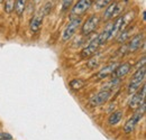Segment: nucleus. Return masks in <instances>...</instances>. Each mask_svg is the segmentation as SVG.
Returning <instances> with one entry per match:
<instances>
[{
  "label": "nucleus",
  "mask_w": 146,
  "mask_h": 140,
  "mask_svg": "<svg viewBox=\"0 0 146 140\" xmlns=\"http://www.w3.org/2000/svg\"><path fill=\"white\" fill-rule=\"evenodd\" d=\"M145 75H146L145 66L137 69L136 73L133 75V77H131V80H130V83H129V85H128V93H129V94H134L135 92H137L138 88H141V85L144 84Z\"/></svg>",
  "instance_id": "f257e3e1"
},
{
  "label": "nucleus",
  "mask_w": 146,
  "mask_h": 140,
  "mask_svg": "<svg viewBox=\"0 0 146 140\" xmlns=\"http://www.w3.org/2000/svg\"><path fill=\"white\" fill-rule=\"evenodd\" d=\"M143 44H144V35L143 34H137V35H135L130 39V42L128 43L127 45H124L121 47L120 52H123V54L136 52L143 46Z\"/></svg>",
  "instance_id": "f03ea898"
},
{
  "label": "nucleus",
  "mask_w": 146,
  "mask_h": 140,
  "mask_svg": "<svg viewBox=\"0 0 146 140\" xmlns=\"http://www.w3.org/2000/svg\"><path fill=\"white\" fill-rule=\"evenodd\" d=\"M81 21H82V19L79 16L76 18H72L71 19V21L69 22V25L65 27V29L62 33V40L63 42H68V40H70L72 38L74 34H75V32H76V29L80 27Z\"/></svg>",
  "instance_id": "7ed1b4c3"
},
{
  "label": "nucleus",
  "mask_w": 146,
  "mask_h": 140,
  "mask_svg": "<svg viewBox=\"0 0 146 140\" xmlns=\"http://www.w3.org/2000/svg\"><path fill=\"white\" fill-rule=\"evenodd\" d=\"M99 22H100V18L98 17V16H96V15L90 16L87 19V21L83 24V26L81 27V34L87 36L90 35L91 33H93L97 29Z\"/></svg>",
  "instance_id": "20e7f679"
},
{
  "label": "nucleus",
  "mask_w": 146,
  "mask_h": 140,
  "mask_svg": "<svg viewBox=\"0 0 146 140\" xmlns=\"http://www.w3.org/2000/svg\"><path fill=\"white\" fill-rule=\"evenodd\" d=\"M145 93H146V87L145 84L142 85V90L139 92H135L133 96L128 101V106L133 110H136L139 105L145 101Z\"/></svg>",
  "instance_id": "39448f33"
},
{
  "label": "nucleus",
  "mask_w": 146,
  "mask_h": 140,
  "mask_svg": "<svg viewBox=\"0 0 146 140\" xmlns=\"http://www.w3.org/2000/svg\"><path fill=\"white\" fill-rule=\"evenodd\" d=\"M111 96V90H101L99 93H97L89 102L91 106H98L104 103H106Z\"/></svg>",
  "instance_id": "423d86ee"
},
{
  "label": "nucleus",
  "mask_w": 146,
  "mask_h": 140,
  "mask_svg": "<svg viewBox=\"0 0 146 140\" xmlns=\"http://www.w3.org/2000/svg\"><path fill=\"white\" fill-rule=\"evenodd\" d=\"M99 46H100V44H99V40H98V35H96V37H93L89 42V44L81 51V57H83V58L91 57L92 55H94L97 53Z\"/></svg>",
  "instance_id": "0eeeda50"
},
{
  "label": "nucleus",
  "mask_w": 146,
  "mask_h": 140,
  "mask_svg": "<svg viewBox=\"0 0 146 140\" xmlns=\"http://www.w3.org/2000/svg\"><path fill=\"white\" fill-rule=\"evenodd\" d=\"M91 6L92 0H79L72 8L71 14H72L73 16H80V15L84 14L88 9H90Z\"/></svg>",
  "instance_id": "6e6552de"
},
{
  "label": "nucleus",
  "mask_w": 146,
  "mask_h": 140,
  "mask_svg": "<svg viewBox=\"0 0 146 140\" xmlns=\"http://www.w3.org/2000/svg\"><path fill=\"white\" fill-rule=\"evenodd\" d=\"M118 65H119V64H118L117 62H113V63H111V64H109V65L102 67L101 70L98 72V74H97V79H98V80H105L106 77H108L109 75H111V74L115 72V70L117 69Z\"/></svg>",
  "instance_id": "1a4fd4ad"
},
{
  "label": "nucleus",
  "mask_w": 146,
  "mask_h": 140,
  "mask_svg": "<svg viewBox=\"0 0 146 140\" xmlns=\"http://www.w3.org/2000/svg\"><path fill=\"white\" fill-rule=\"evenodd\" d=\"M130 70H131V65L129 63H127V62H125L123 64H119L112 74L115 75L116 79H120L121 80L123 77H125L128 73L130 72Z\"/></svg>",
  "instance_id": "9d476101"
},
{
  "label": "nucleus",
  "mask_w": 146,
  "mask_h": 140,
  "mask_svg": "<svg viewBox=\"0 0 146 140\" xmlns=\"http://www.w3.org/2000/svg\"><path fill=\"white\" fill-rule=\"evenodd\" d=\"M136 16V11L135 10H129L125 15L121 16V26H120V32L125 30L127 28V26L134 20V18Z\"/></svg>",
  "instance_id": "9b49d317"
},
{
  "label": "nucleus",
  "mask_w": 146,
  "mask_h": 140,
  "mask_svg": "<svg viewBox=\"0 0 146 140\" xmlns=\"http://www.w3.org/2000/svg\"><path fill=\"white\" fill-rule=\"evenodd\" d=\"M111 28H112V22H109V24L105 27V29L102 30V33H101L100 35H98V40H99V44H100V45H104V44L110 38Z\"/></svg>",
  "instance_id": "f8f14e48"
},
{
  "label": "nucleus",
  "mask_w": 146,
  "mask_h": 140,
  "mask_svg": "<svg viewBox=\"0 0 146 140\" xmlns=\"http://www.w3.org/2000/svg\"><path fill=\"white\" fill-rule=\"evenodd\" d=\"M42 24H43V17L39 16V15H36L31 19V22H29V28L33 33H36L42 27Z\"/></svg>",
  "instance_id": "ddd939ff"
},
{
  "label": "nucleus",
  "mask_w": 146,
  "mask_h": 140,
  "mask_svg": "<svg viewBox=\"0 0 146 140\" xmlns=\"http://www.w3.org/2000/svg\"><path fill=\"white\" fill-rule=\"evenodd\" d=\"M123 118V111L120 110H117V111H113L111 114H110L109 119H108V123L110 125H115L119 122Z\"/></svg>",
  "instance_id": "4468645a"
},
{
  "label": "nucleus",
  "mask_w": 146,
  "mask_h": 140,
  "mask_svg": "<svg viewBox=\"0 0 146 140\" xmlns=\"http://www.w3.org/2000/svg\"><path fill=\"white\" fill-rule=\"evenodd\" d=\"M115 11H116V2H110L109 5L106 7L105 14H104V18L106 20H108L110 18L115 17Z\"/></svg>",
  "instance_id": "2eb2a0df"
},
{
  "label": "nucleus",
  "mask_w": 146,
  "mask_h": 140,
  "mask_svg": "<svg viewBox=\"0 0 146 140\" xmlns=\"http://www.w3.org/2000/svg\"><path fill=\"white\" fill-rule=\"evenodd\" d=\"M69 85L73 91H79V90H81L82 88L86 87V81L82 80V79H74L69 83Z\"/></svg>",
  "instance_id": "dca6fc26"
},
{
  "label": "nucleus",
  "mask_w": 146,
  "mask_h": 140,
  "mask_svg": "<svg viewBox=\"0 0 146 140\" xmlns=\"http://www.w3.org/2000/svg\"><path fill=\"white\" fill-rule=\"evenodd\" d=\"M137 123H138V121H137L134 117H131L127 122L125 123V125H124V132H125V133H130V132L135 129V127H136Z\"/></svg>",
  "instance_id": "f3484780"
},
{
  "label": "nucleus",
  "mask_w": 146,
  "mask_h": 140,
  "mask_svg": "<svg viewBox=\"0 0 146 140\" xmlns=\"http://www.w3.org/2000/svg\"><path fill=\"white\" fill-rule=\"evenodd\" d=\"M25 9H26V0H16L15 8H14V10L16 11V14L18 16H21L24 14Z\"/></svg>",
  "instance_id": "a211bd4d"
},
{
  "label": "nucleus",
  "mask_w": 146,
  "mask_h": 140,
  "mask_svg": "<svg viewBox=\"0 0 146 140\" xmlns=\"http://www.w3.org/2000/svg\"><path fill=\"white\" fill-rule=\"evenodd\" d=\"M131 34H133V28H129V29L123 30V33L117 37V43H119V44H124L127 39H129V37H130Z\"/></svg>",
  "instance_id": "6ab92c4d"
},
{
  "label": "nucleus",
  "mask_w": 146,
  "mask_h": 140,
  "mask_svg": "<svg viewBox=\"0 0 146 140\" xmlns=\"http://www.w3.org/2000/svg\"><path fill=\"white\" fill-rule=\"evenodd\" d=\"M99 58H100V54L99 53H96L94 55H92L91 58L89 59V62L87 63L88 67L91 69V70H94L96 67H98V65H99Z\"/></svg>",
  "instance_id": "aec40b11"
},
{
  "label": "nucleus",
  "mask_w": 146,
  "mask_h": 140,
  "mask_svg": "<svg viewBox=\"0 0 146 140\" xmlns=\"http://www.w3.org/2000/svg\"><path fill=\"white\" fill-rule=\"evenodd\" d=\"M52 7H53V5H52L51 2H46V3L40 8V11H39L40 16L44 17V16L50 15V13H51V10H52Z\"/></svg>",
  "instance_id": "412c9836"
},
{
  "label": "nucleus",
  "mask_w": 146,
  "mask_h": 140,
  "mask_svg": "<svg viewBox=\"0 0 146 140\" xmlns=\"http://www.w3.org/2000/svg\"><path fill=\"white\" fill-rule=\"evenodd\" d=\"M112 0H96V3H94V7L97 10H100L102 8H106Z\"/></svg>",
  "instance_id": "4be33fe9"
},
{
  "label": "nucleus",
  "mask_w": 146,
  "mask_h": 140,
  "mask_svg": "<svg viewBox=\"0 0 146 140\" xmlns=\"http://www.w3.org/2000/svg\"><path fill=\"white\" fill-rule=\"evenodd\" d=\"M15 8V0H5V11L10 14Z\"/></svg>",
  "instance_id": "5701e85b"
},
{
  "label": "nucleus",
  "mask_w": 146,
  "mask_h": 140,
  "mask_svg": "<svg viewBox=\"0 0 146 140\" xmlns=\"http://www.w3.org/2000/svg\"><path fill=\"white\" fill-rule=\"evenodd\" d=\"M71 3H72V0H63L62 1V9L63 10H68L69 7L71 6Z\"/></svg>",
  "instance_id": "b1692460"
},
{
  "label": "nucleus",
  "mask_w": 146,
  "mask_h": 140,
  "mask_svg": "<svg viewBox=\"0 0 146 140\" xmlns=\"http://www.w3.org/2000/svg\"><path fill=\"white\" fill-rule=\"evenodd\" d=\"M0 138H2V139H6V140H13V137L9 135V133H0Z\"/></svg>",
  "instance_id": "393cba45"
},
{
  "label": "nucleus",
  "mask_w": 146,
  "mask_h": 140,
  "mask_svg": "<svg viewBox=\"0 0 146 140\" xmlns=\"http://www.w3.org/2000/svg\"><path fill=\"white\" fill-rule=\"evenodd\" d=\"M143 66H145V56H143L142 57V59L138 62V64L136 65V67L137 69H139V67H143Z\"/></svg>",
  "instance_id": "a878e982"
},
{
  "label": "nucleus",
  "mask_w": 146,
  "mask_h": 140,
  "mask_svg": "<svg viewBox=\"0 0 146 140\" xmlns=\"http://www.w3.org/2000/svg\"><path fill=\"white\" fill-rule=\"evenodd\" d=\"M143 20L145 21V11H143Z\"/></svg>",
  "instance_id": "bb28decb"
},
{
  "label": "nucleus",
  "mask_w": 146,
  "mask_h": 140,
  "mask_svg": "<svg viewBox=\"0 0 146 140\" xmlns=\"http://www.w3.org/2000/svg\"><path fill=\"white\" fill-rule=\"evenodd\" d=\"M40 1H42V0H35V2H36V3H39Z\"/></svg>",
  "instance_id": "cd10ccee"
},
{
  "label": "nucleus",
  "mask_w": 146,
  "mask_h": 140,
  "mask_svg": "<svg viewBox=\"0 0 146 140\" xmlns=\"http://www.w3.org/2000/svg\"><path fill=\"white\" fill-rule=\"evenodd\" d=\"M0 140H6V139H2V138H0Z\"/></svg>",
  "instance_id": "c85d7f7f"
},
{
  "label": "nucleus",
  "mask_w": 146,
  "mask_h": 140,
  "mask_svg": "<svg viewBox=\"0 0 146 140\" xmlns=\"http://www.w3.org/2000/svg\"><path fill=\"white\" fill-rule=\"evenodd\" d=\"M2 1H3V0H0V2H2Z\"/></svg>",
  "instance_id": "c756f323"
},
{
  "label": "nucleus",
  "mask_w": 146,
  "mask_h": 140,
  "mask_svg": "<svg viewBox=\"0 0 146 140\" xmlns=\"http://www.w3.org/2000/svg\"><path fill=\"white\" fill-rule=\"evenodd\" d=\"M92 1H93V0H92Z\"/></svg>",
  "instance_id": "7c9ffc66"
}]
</instances>
